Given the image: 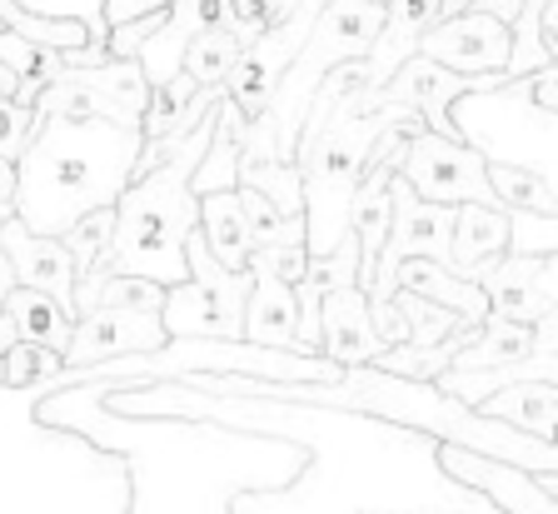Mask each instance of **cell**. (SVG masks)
<instances>
[{
    "label": "cell",
    "instance_id": "6da1fadb",
    "mask_svg": "<svg viewBox=\"0 0 558 514\" xmlns=\"http://www.w3.org/2000/svg\"><path fill=\"white\" fill-rule=\"evenodd\" d=\"M145 135L105 120H35L25 151L15 155L11 215L35 240H60L85 215L116 211L135 180Z\"/></svg>",
    "mask_w": 558,
    "mask_h": 514
},
{
    "label": "cell",
    "instance_id": "7a4b0ae2",
    "mask_svg": "<svg viewBox=\"0 0 558 514\" xmlns=\"http://www.w3.org/2000/svg\"><path fill=\"white\" fill-rule=\"evenodd\" d=\"M215 110H209V120L195 135L174 141L160 165L140 170L125 195L116 200L110 250H105V260L95 265V275L75 280V310H70L75 320L95 310V290H100V280H110V275L145 280V285H155V290L185 285V240L199 230V200L190 195V176L199 170V160H205V151H209Z\"/></svg>",
    "mask_w": 558,
    "mask_h": 514
},
{
    "label": "cell",
    "instance_id": "3957f363",
    "mask_svg": "<svg viewBox=\"0 0 558 514\" xmlns=\"http://www.w3.org/2000/svg\"><path fill=\"white\" fill-rule=\"evenodd\" d=\"M384 25V5H369V0H329L319 21H314L310 40L300 46V56L290 60V71L279 75L269 106L259 110L255 120L240 125V165H294V151H300V130L304 116H310L314 91L325 85V75L335 65H349V60H364Z\"/></svg>",
    "mask_w": 558,
    "mask_h": 514
},
{
    "label": "cell",
    "instance_id": "277c9868",
    "mask_svg": "<svg viewBox=\"0 0 558 514\" xmlns=\"http://www.w3.org/2000/svg\"><path fill=\"white\" fill-rule=\"evenodd\" d=\"M554 110H558V71L548 65L538 75H523V81H504L499 91L459 95L449 106V125L453 141L474 151L484 165H509V170L558 180Z\"/></svg>",
    "mask_w": 558,
    "mask_h": 514
},
{
    "label": "cell",
    "instance_id": "5b68a950",
    "mask_svg": "<svg viewBox=\"0 0 558 514\" xmlns=\"http://www.w3.org/2000/svg\"><path fill=\"white\" fill-rule=\"evenodd\" d=\"M424 130L409 110H374V116H349L344 106L329 110L325 135L310 151L294 155L304 190V250L310 260H325L349 240V200L360 190L364 160L384 130Z\"/></svg>",
    "mask_w": 558,
    "mask_h": 514
},
{
    "label": "cell",
    "instance_id": "8992f818",
    "mask_svg": "<svg viewBox=\"0 0 558 514\" xmlns=\"http://www.w3.org/2000/svg\"><path fill=\"white\" fill-rule=\"evenodd\" d=\"M255 275H230L209 260L199 230L185 240V285L165 290L160 304V330L165 339H240L244 300H250Z\"/></svg>",
    "mask_w": 558,
    "mask_h": 514
},
{
    "label": "cell",
    "instance_id": "52a82bcc",
    "mask_svg": "<svg viewBox=\"0 0 558 514\" xmlns=\"http://www.w3.org/2000/svg\"><path fill=\"white\" fill-rule=\"evenodd\" d=\"M145 110H150V85L140 75L135 60H105L90 71H70L60 65L40 95H35L31 116L35 120H105L116 130H145Z\"/></svg>",
    "mask_w": 558,
    "mask_h": 514
},
{
    "label": "cell",
    "instance_id": "ba28073f",
    "mask_svg": "<svg viewBox=\"0 0 558 514\" xmlns=\"http://www.w3.org/2000/svg\"><path fill=\"white\" fill-rule=\"evenodd\" d=\"M389 170H395L424 205H444V211H459V205L499 211V205H494V190H488V165L478 160L474 151H464L459 141H439L429 130L409 135L395 151Z\"/></svg>",
    "mask_w": 558,
    "mask_h": 514
},
{
    "label": "cell",
    "instance_id": "9c48e42d",
    "mask_svg": "<svg viewBox=\"0 0 558 514\" xmlns=\"http://www.w3.org/2000/svg\"><path fill=\"white\" fill-rule=\"evenodd\" d=\"M325 5L329 0H300L284 21L265 25V36L240 56V65H234L230 81H225V106H230L240 120H255L259 110L269 106L279 75L290 71V60L300 56V46L310 40V31H314V21H319Z\"/></svg>",
    "mask_w": 558,
    "mask_h": 514
},
{
    "label": "cell",
    "instance_id": "30bf717a",
    "mask_svg": "<svg viewBox=\"0 0 558 514\" xmlns=\"http://www.w3.org/2000/svg\"><path fill=\"white\" fill-rule=\"evenodd\" d=\"M434 465L459 490L478 494L494 514H558V475H523L513 465L469 455L453 444H434Z\"/></svg>",
    "mask_w": 558,
    "mask_h": 514
},
{
    "label": "cell",
    "instance_id": "8fae6325",
    "mask_svg": "<svg viewBox=\"0 0 558 514\" xmlns=\"http://www.w3.org/2000/svg\"><path fill=\"white\" fill-rule=\"evenodd\" d=\"M509 25L494 21L488 11L469 5L464 15H449L418 40V56L434 60L439 71L464 75V81H504V65H509Z\"/></svg>",
    "mask_w": 558,
    "mask_h": 514
},
{
    "label": "cell",
    "instance_id": "7c38bea8",
    "mask_svg": "<svg viewBox=\"0 0 558 514\" xmlns=\"http://www.w3.org/2000/svg\"><path fill=\"white\" fill-rule=\"evenodd\" d=\"M478 290H484L488 315L494 320L534 330L538 320L558 315V255H548V260L504 255L499 265L478 280Z\"/></svg>",
    "mask_w": 558,
    "mask_h": 514
},
{
    "label": "cell",
    "instance_id": "4fadbf2b",
    "mask_svg": "<svg viewBox=\"0 0 558 514\" xmlns=\"http://www.w3.org/2000/svg\"><path fill=\"white\" fill-rule=\"evenodd\" d=\"M230 15H234V0H170V11H160L155 36L135 50V65L145 75V85H150V95L165 91L180 75V60H185L190 40L225 25Z\"/></svg>",
    "mask_w": 558,
    "mask_h": 514
},
{
    "label": "cell",
    "instance_id": "5bb4252c",
    "mask_svg": "<svg viewBox=\"0 0 558 514\" xmlns=\"http://www.w3.org/2000/svg\"><path fill=\"white\" fill-rule=\"evenodd\" d=\"M0 260L11 265L15 275V290H31V295H46L56 310H75V270H70V255L60 240H35L15 225V215L0 225ZM75 320V315H70Z\"/></svg>",
    "mask_w": 558,
    "mask_h": 514
},
{
    "label": "cell",
    "instance_id": "9a60e30c",
    "mask_svg": "<svg viewBox=\"0 0 558 514\" xmlns=\"http://www.w3.org/2000/svg\"><path fill=\"white\" fill-rule=\"evenodd\" d=\"M439 5L444 0H389V5H384L379 36H374L369 56L360 60V91L364 95L384 91V81H389L409 56H418V40L439 25Z\"/></svg>",
    "mask_w": 558,
    "mask_h": 514
},
{
    "label": "cell",
    "instance_id": "2e32d148",
    "mask_svg": "<svg viewBox=\"0 0 558 514\" xmlns=\"http://www.w3.org/2000/svg\"><path fill=\"white\" fill-rule=\"evenodd\" d=\"M384 350H389V345L374 335L369 300H364L354 285L329 290L325 304H319V355H325L335 370H354V364H374Z\"/></svg>",
    "mask_w": 558,
    "mask_h": 514
},
{
    "label": "cell",
    "instance_id": "e0dca14e",
    "mask_svg": "<svg viewBox=\"0 0 558 514\" xmlns=\"http://www.w3.org/2000/svg\"><path fill=\"white\" fill-rule=\"evenodd\" d=\"M538 350H558V315L529 325H509V320L488 315L478 325V335L469 339L464 350L453 355L449 370L453 374H494V370H513V364H529Z\"/></svg>",
    "mask_w": 558,
    "mask_h": 514
},
{
    "label": "cell",
    "instance_id": "ac0fdd59",
    "mask_svg": "<svg viewBox=\"0 0 558 514\" xmlns=\"http://www.w3.org/2000/svg\"><path fill=\"white\" fill-rule=\"evenodd\" d=\"M504 255H509V215L459 205V211H453V235H449V260H444V270L469 285H478Z\"/></svg>",
    "mask_w": 558,
    "mask_h": 514
},
{
    "label": "cell",
    "instance_id": "d6986e66",
    "mask_svg": "<svg viewBox=\"0 0 558 514\" xmlns=\"http://www.w3.org/2000/svg\"><path fill=\"white\" fill-rule=\"evenodd\" d=\"M250 275H255V285H250V300H244L240 339H244V345H259V350L300 355V350H294V335H300L294 290H290V285H279L275 275H259V270H250Z\"/></svg>",
    "mask_w": 558,
    "mask_h": 514
},
{
    "label": "cell",
    "instance_id": "ffe728a7",
    "mask_svg": "<svg viewBox=\"0 0 558 514\" xmlns=\"http://www.w3.org/2000/svg\"><path fill=\"white\" fill-rule=\"evenodd\" d=\"M259 36H265V31H255V25H244L230 15L225 25H215V31H205L199 40H190L185 60H180V75H190L195 91H225L230 71L240 65V56L255 46Z\"/></svg>",
    "mask_w": 558,
    "mask_h": 514
},
{
    "label": "cell",
    "instance_id": "44dd1931",
    "mask_svg": "<svg viewBox=\"0 0 558 514\" xmlns=\"http://www.w3.org/2000/svg\"><path fill=\"white\" fill-rule=\"evenodd\" d=\"M494 425H509V430L529 434L538 444H554V420H558V390L554 380H529V385H509L499 395H488L474 409Z\"/></svg>",
    "mask_w": 558,
    "mask_h": 514
},
{
    "label": "cell",
    "instance_id": "7402d4cb",
    "mask_svg": "<svg viewBox=\"0 0 558 514\" xmlns=\"http://www.w3.org/2000/svg\"><path fill=\"white\" fill-rule=\"evenodd\" d=\"M509 65L504 81H523L548 65H558V0H523V11L509 25Z\"/></svg>",
    "mask_w": 558,
    "mask_h": 514
},
{
    "label": "cell",
    "instance_id": "603a6c76",
    "mask_svg": "<svg viewBox=\"0 0 558 514\" xmlns=\"http://www.w3.org/2000/svg\"><path fill=\"white\" fill-rule=\"evenodd\" d=\"M199 240H205L209 260L220 270H230V275H244V270H250V235H244L234 190L199 200Z\"/></svg>",
    "mask_w": 558,
    "mask_h": 514
},
{
    "label": "cell",
    "instance_id": "cb8c5ba5",
    "mask_svg": "<svg viewBox=\"0 0 558 514\" xmlns=\"http://www.w3.org/2000/svg\"><path fill=\"white\" fill-rule=\"evenodd\" d=\"M0 315L11 320L15 345H35V350H50V355H65L70 330H75V320H70L65 310H56L46 295H31V290L5 295V310H0Z\"/></svg>",
    "mask_w": 558,
    "mask_h": 514
},
{
    "label": "cell",
    "instance_id": "d4e9b609",
    "mask_svg": "<svg viewBox=\"0 0 558 514\" xmlns=\"http://www.w3.org/2000/svg\"><path fill=\"white\" fill-rule=\"evenodd\" d=\"M240 125H244V120L220 100V110H215V135H209V151H205V160H199V170L190 176V195H195V200L234 190V180H240V141H234V135H240Z\"/></svg>",
    "mask_w": 558,
    "mask_h": 514
},
{
    "label": "cell",
    "instance_id": "484cf974",
    "mask_svg": "<svg viewBox=\"0 0 558 514\" xmlns=\"http://www.w3.org/2000/svg\"><path fill=\"white\" fill-rule=\"evenodd\" d=\"M389 310H395V345H389V350H399V345H409V350H434V345H444V339L459 330V320H453L449 310L418 300V295H409V290L389 295ZM374 315H379V310H374Z\"/></svg>",
    "mask_w": 558,
    "mask_h": 514
},
{
    "label": "cell",
    "instance_id": "4316f807",
    "mask_svg": "<svg viewBox=\"0 0 558 514\" xmlns=\"http://www.w3.org/2000/svg\"><path fill=\"white\" fill-rule=\"evenodd\" d=\"M488 190L504 215H538V220H558V180L529 176V170H509V165H488Z\"/></svg>",
    "mask_w": 558,
    "mask_h": 514
},
{
    "label": "cell",
    "instance_id": "83f0119b",
    "mask_svg": "<svg viewBox=\"0 0 558 514\" xmlns=\"http://www.w3.org/2000/svg\"><path fill=\"white\" fill-rule=\"evenodd\" d=\"M474 335H478V330L459 325L449 339H444V345H434V350H409V345H399V350H384L379 360H374V370L395 374V380H409V385H434V380H439V374L453 364V355L464 350Z\"/></svg>",
    "mask_w": 558,
    "mask_h": 514
},
{
    "label": "cell",
    "instance_id": "f1b7e54d",
    "mask_svg": "<svg viewBox=\"0 0 558 514\" xmlns=\"http://www.w3.org/2000/svg\"><path fill=\"white\" fill-rule=\"evenodd\" d=\"M240 200V220L250 235V255L255 250H279V246H304V215H279L269 211L255 190H234Z\"/></svg>",
    "mask_w": 558,
    "mask_h": 514
},
{
    "label": "cell",
    "instance_id": "f546056e",
    "mask_svg": "<svg viewBox=\"0 0 558 514\" xmlns=\"http://www.w3.org/2000/svg\"><path fill=\"white\" fill-rule=\"evenodd\" d=\"M234 190H255L269 211L279 215H304V190H300V165H240Z\"/></svg>",
    "mask_w": 558,
    "mask_h": 514
},
{
    "label": "cell",
    "instance_id": "4dcf8cb0",
    "mask_svg": "<svg viewBox=\"0 0 558 514\" xmlns=\"http://www.w3.org/2000/svg\"><path fill=\"white\" fill-rule=\"evenodd\" d=\"M60 374V355L50 350H35V345H11L0 355V390H46L50 395V380Z\"/></svg>",
    "mask_w": 558,
    "mask_h": 514
},
{
    "label": "cell",
    "instance_id": "1f68e13d",
    "mask_svg": "<svg viewBox=\"0 0 558 514\" xmlns=\"http://www.w3.org/2000/svg\"><path fill=\"white\" fill-rule=\"evenodd\" d=\"M110 230H116V211H100V215H85L70 235H60V246H65V255H70L75 280L95 275V265H100L105 250H110Z\"/></svg>",
    "mask_w": 558,
    "mask_h": 514
},
{
    "label": "cell",
    "instance_id": "d6a6232c",
    "mask_svg": "<svg viewBox=\"0 0 558 514\" xmlns=\"http://www.w3.org/2000/svg\"><path fill=\"white\" fill-rule=\"evenodd\" d=\"M509 255H519V260H548V255H558V220H538V215H509Z\"/></svg>",
    "mask_w": 558,
    "mask_h": 514
},
{
    "label": "cell",
    "instance_id": "836d02e7",
    "mask_svg": "<svg viewBox=\"0 0 558 514\" xmlns=\"http://www.w3.org/2000/svg\"><path fill=\"white\" fill-rule=\"evenodd\" d=\"M95 304H116V310H145V315H160L165 290H155V285H145V280L110 275V280H100V290H95Z\"/></svg>",
    "mask_w": 558,
    "mask_h": 514
},
{
    "label": "cell",
    "instance_id": "e575fe53",
    "mask_svg": "<svg viewBox=\"0 0 558 514\" xmlns=\"http://www.w3.org/2000/svg\"><path fill=\"white\" fill-rule=\"evenodd\" d=\"M250 270H259V275H275L279 285H300L304 270H310V250L304 246H279V250H255L250 255Z\"/></svg>",
    "mask_w": 558,
    "mask_h": 514
},
{
    "label": "cell",
    "instance_id": "d590c367",
    "mask_svg": "<svg viewBox=\"0 0 558 514\" xmlns=\"http://www.w3.org/2000/svg\"><path fill=\"white\" fill-rule=\"evenodd\" d=\"M31 130H35V116H31V110L0 95V160L15 165V155H21L25 141H31Z\"/></svg>",
    "mask_w": 558,
    "mask_h": 514
},
{
    "label": "cell",
    "instance_id": "8d00e7d4",
    "mask_svg": "<svg viewBox=\"0 0 558 514\" xmlns=\"http://www.w3.org/2000/svg\"><path fill=\"white\" fill-rule=\"evenodd\" d=\"M478 11H488L494 21H504V25H513V15L523 11V0H474Z\"/></svg>",
    "mask_w": 558,
    "mask_h": 514
},
{
    "label": "cell",
    "instance_id": "74e56055",
    "mask_svg": "<svg viewBox=\"0 0 558 514\" xmlns=\"http://www.w3.org/2000/svg\"><path fill=\"white\" fill-rule=\"evenodd\" d=\"M11 195H15V165L0 160V205H11Z\"/></svg>",
    "mask_w": 558,
    "mask_h": 514
},
{
    "label": "cell",
    "instance_id": "f35d334b",
    "mask_svg": "<svg viewBox=\"0 0 558 514\" xmlns=\"http://www.w3.org/2000/svg\"><path fill=\"white\" fill-rule=\"evenodd\" d=\"M369 5H389V0H369Z\"/></svg>",
    "mask_w": 558,
    "mask_h": 514
}]
</instances>
